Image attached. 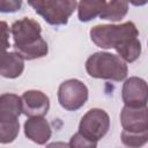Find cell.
Here are the masks:
<instances>
[{
	"mask_svg": "<svg viewBox=\"0 0 148 148\" xmlns=\"http://www.w3.org/2000/svg\"><path fill=\"white\" fill-rule=\"evenodd\" d=\"M23 130L25 136L37 145H45L52 135L51 126L44 117L28 118L23 125Z\"/></svg>",
	"mask_w": 148,
	"mask_h": 148,
	"instance_id": "cell-10",
	"label": "cell"
},
{
	"mask_svg": "<svg viewBox=\"0 0 148 148\" xmlns=\"http://www.w3.org/2000/svg\"><path fill=\"white\" fill-rule=\"evenodd\" d=\"M121 98L127 106H146L148 103V83L138 76L126 79L121 88Z\"/></svg>",
	"mask_w": 148,
	"mask_h": 148,
	"instance_id": "cell-8",
	"label": "cell"
},
{
	"mask_svg": "<svg viewBox=\"0 0 148 148\" xmlns=\"http://www.w3.org/2000/svg\"><path fill=\"white\" fill-rule=\"evenodd\" d=\"M22 113V99L15 94H2L0 96V121L18 120Z\"/></svg>",
	"mask_w": 148,
	"mask_h": 148,
	"instance_id": "cell-11",
	"label": "cell"
},
{
	"mask_svg": "<svg viewBox=\"0 0 148 148\" xmlns=\"http://www.w3.org/2000/svg\"><path fill=\"white\" fill-rule=\"evenodd\" d=\"M24 69V59L17 52H3L1 58V76L7 79L18 77Z\"/></svg>",
	"mask_w": 148,
	"mask_h": 148,
	"instance_id": "cell-12",
	"label": "cell"
},
{
	"mask_svg": "<svg viewBox=\"0 0 148 148\" xmlns=\"http://www.w3.org/2000/svg\"><path fill=\"white\" fill-rule=\"evenodd\" d=\"M28 3L51 25L67 24L69 16L77 7L75 0H35Z\"/></svg>",
	"mask_w": 148,
	"mask_h": 148,
	"instance_id": "cell-4",
	"label": "cell"
},
{
	"mask_svg": "<svg viewBox=\"0 0 148 148\" xmlns=\"http://www.w3.org/2000/svg\"><path fill=\"white\" fill-rule=\"evenodd\" d=\"M14 50L24 60L43 58L49 52L46 40L40 36V24L30 17H22L10 27Z\"/></svg>",
	"mask_w": 148,
	"mask_h": 148,
	"instance_id": "cell-1",
	"label": "cell"
},
{
	"mask_svg": "<svg viewBox=\"0 0 148 148\" xmlns=\"http://www.w3.org/2000/svg\"><path fill=\"white\" fill-rule=\"evenodd\" d=\"M110 128V117L106 111L94 108L84 113L79 124V132L94 141L101 140Z\"/></svg>",
	"mask_w": 148,
	"mask_h": 148,
	"instance_id": "cell-6",
	"label": "cell"
},
{
	"mask_svg": "<svg viewBox=\"0 0 148 148\" xmlns=\"http://www.w3.org/2000/svg\"><path fill=\"white\" fill-rule=\"evenodd\" d=\"M1 25H2V35H3V47L5 49H7L8 47V42H7V38H8V34H7V31L9 30L8 28H7V23L6 22H1Z\"/></svg>",
	"mask_w": 148,
	"mask_h": 148,
	"instance_id": "cell-20",
	"label": "cell"
},
{
	"mask_svg": "<svg viewBox=\"0 0 148 148\" xmlns=\"http://www.w3.org/2000/svg\"><path fill=\"white\" fill-rule=\"evenodd\" d=\"M86 71L89 76L112 81L126 79L128 68L126 62L116 54L109 52H95L86 61Z\"/></svg>",
	"mask_w": 148,
	"mask_h": 148,
	"instance_id": "cell-3",
	"label": "cell"
},
{
	"mask_svg": "<svg viewBox=\"0 0 148 148\" xmlns=\"http://www.w3.org/2000/svg\"><path fill=\"white\" fill-rule=\"evenodd\" d=\"M71 148H96L97 141H94L91 139H88L87 136L82 135L80 132L72 135L69 140Z\"/></svg>",
	"mask_w": 148,
	"mask_h": 148,
	"instance_id": "cell-17",
	"label": "cell"
},
{
	"mask_svg": "<svg viewBox=\"0 0 148 148\" xmlns=\"http://www.w3.org/2000/svg\"><path fill=\"white\" fill-rule=\"evenodd\" d=\"M121 142L128 148H141L148 142V132L141 134H133L127 133L125 131L121 132Z\"/></svg>",
	"mask_w": 148,
	"mask_h": 148,
	"instance_id": "cell-16",
	"label": "cell"
},
{
	"mask_svg": "<svg viewBox=\"0 0 148 148\" xmlns=\"http://www.w3.org/2000/svg\"><path fill=\"white\" fill-rule=\"evenodd\" d=\"M87 99L88 88L82 81L69 79L60 83L58 88V102L62 109L76 111L86 104Z\"/></svg>",
	"mask_w": 148,
	"mask_h": 148,
	"instance_id": "cell-5",
	"label": "cell"
},
{
	"mask_svg": "<svg viewBox=\"0 0 148 148\" xmlns=\"http://www.w3.org/2000/svg\"><path fill=\"white\" fill-rule=\"evenodd\" d=\"M20 132V123L18 120L10 121H0V142L1 143H10L13 142Z\"/></svg>",
	"mask_w": 148,
	"mask_h": 148,
	"instance_id": "cell-15",
	"label": "cell"
},
{
	"mask_svg": "<svg viewBox=\"0 0 148 148\" xmlns=\"http://www.w3.org/2000/svg\"><path fill=\"white\" fill-rule=\"evenodd\" d=\"M104 0H82L77 2V17L81 22H89L99 16L104 6Z\"/></svg>",
	"mask_w": 148,
	"mask_h": 148,
	"instance_id": "cell-13",
	"label": "cell"
},
{
	"mask_svg": "<svg viewBox=\"0 0 148 148\" xmlns=\"http://www.w3.org/2000/svg\"><path fill=\"white\" fill-rule=\"evenodd\" d=\"M22 1H15V0H2L0 5V10L2 13H13L21 8Z\"/></svg>",
	"mask_w": 148,
	"mask_h": 148,
	"instance_id": "cell-18",
	"label": "cell"
},
{
	"mask_svg": "<svg viewBox=\"0 0 148 148\" xmlns=\"http://www.w3.org/2000/svg\"><path fill=\"white\" fill-rule=\"evenodd\" d=\"M120 123L123 131L133 134L148 132V108L147 106H127L120 112Z\"/></svg>",
	"mask_w": 148,
	"mask_h": 148,
	"instance_id": "cell-7",
	"label": "cell"
},
{
	"mask_svg": "<svg viewBox=\"0 0 148 148\" xmlns=\"http://www.w3.org/2000/svg\"><path fill=\"white\" fill-rule=\"evenodd\" d=\"M22 113L29 118L44 117L50 109L49 97L40 90H27L21 96Z\"/></svg>",
	"mask_w": 148,
	"mask_h": 148,
	"instance_id": "cell-9",
	"label": "cell"
},
{
	"mask_svg": "<svg viewBox=\"0 0 148 148\" xmlns=\"http://www.w3.org/2000/svg\"><path fill=\"white\" fill-rule=\"evenodd\" d=\"M128 12V2L126 1H119V0H112L109 2H105V6L99 14V17L102 20H109L112 22H117L123 20Z\"/></svg>",
	"mask_w": 148,
	"mask_h": 148,
	"instance_id": "cell-14",
	"label": "cell"
},
{
	"mask_svg": "<svg viewBox=\"0 0 148 148\" xmlns=\"http://www.w3.org/2000/svg\"><path fill=\"white\" fill-rule=\"evenodd\" d=\"M90 39L101 49H114L117 52L138 38L139 30L132 22L121 24H98L90 29Z\"/></svg>",
	"mask_w": 148,
	"mask_h": 148,
	"instance_id": "cell-2",
	"label": "cell"
},
{
	"mask_svg": "<svg viewBox=\"0 0 148 148\" xmlns=\"http://www.w3.org/2000/svg\"><path fill=\"white\" fill-rule=\"evenodd\" d=\"M46 148H71L69 143L62 142V141H56V142H51L46 146Z\"/></svg>",
	"mask_w": 148,
	"mask_h": 148,
	"instance_id": "cell-19",
	"label": "cell"
}]
</instances>
